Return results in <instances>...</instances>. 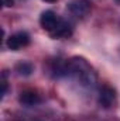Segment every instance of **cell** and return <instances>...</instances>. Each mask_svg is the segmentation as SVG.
I'll return each instance as SVG.
<instances>
[{"label": "cell", "instance_id": "6da1fadb", "mask_svg": "<svg viewBox=\"0 0 120 121\" xmlns=\"http://www.w3.org/2000/svg\"><path fill=\"white\" fill-rule=\"evenodd\" d=\"M68 75L72 76L82 87H93L97 79L93 68L82 56H74L68 60Z\"/></svg>", "mask_w": 120, "mask_h": 121}, {"label": "cell", "instance_id": "7a4b0ae2", "mask_svg": "<svg viewBox=\"0 0 120 121\" xmlns=\"http://www.w3.org/2000/svg\"><path fill=\"white\" fill-rule=\"evenodd\" d=\"M30 44V35L24 31H18L7 38V47L11 51H20Z\"/></svg>", "mask_w": 120, "mask_h": 121}, {"label": "cell", "instance_id": "3957f363", "mask_svg": "<svg viewBox=\"0 0 120 121\" xmlns=\"http://www.w3.org/2000/svg\"><path fill=\"white\" fill-rule=\"evenodd\" d=\"M61 17H58L52 10H45L42 14H41V17H40V24H41V27H42V30H45L47 32H52V31L55 30L57 27H58V24L61 23Z\"/></svg>", "mask_w": 120, "mask_h": 121}, {"label": "cell", "instance_id": "277c9868", "mask_svg": "<svg viewBox=\"0 0 120 121\" xmlns=\"http://www.w3.org/2000/svg\"><path fill=\"white\" fill-rule=\"evenodd\" d=\"M68 10L72 16L75 17H85L90 11V4L88 0H71L68 3Z\"/></svg>", "mask_w": 120, "mask_h": 121}, {"label": "cell", "instance_id": "5b68a950", "mask_svg": "<svg viewBox=\"0 0 120 121\" xmlns=\"http://www.w3.org/2000/svg\"><path fill=\"white\" fill-rule=\"evenodd\" d=\"M116 100V91L113 87H110L109 85H103L99 90V97H97V101L99 104L103 107V108H109L113 106Z\"/></svg>", "mask_w": 120, "mask_h": 121}, {"label": "cell", "instance_id": "8992f818", "mask_svg": "<svg viewBox=\"0 0 120 121\" xmlns=\"http://www.w3.org/2000/svg\"><path fill=\"white\" fill-rule=\"evenodd\" d=\"M18 101H20L23 106H26V107H32V106H37V104L41 103V96H40L37 91L27 89V90H23L20 93Z\"/></svg>", "mask_w": 120, "mask_h": 121}, {"label": "cell", "instance_id": "52a82bcc", "mask_svg": "<svg viewBox=\"0 0 120 121\" xmlns=\"http://www.w3.org/2000/svg\"><path fill=\"white\" fill-rule=\"evenodd\" d=\"M52 38H68L72 35V27L69 23H66L65 20H61L58 27L50 34Z\"/></svg>", "mask_w": 120, "mask_h": 121}, {"label": "cell", "instance_id": "ba28073f", "mask_svg": "<svg viewBox=\"0 0 120 121\" xmlns=\"http://www.w3.org/2000/svg\"><path fill=\"white\" fill-rule=\"evenodd\" d=\"M16 72H17V75L27 78L34 72V66H32V63L27 62V60H21L16 65Z\"/></svg>", "mask_w": 120, "mask_h": 121}, {"label": "cell", "instance_id": "9c48e42d", "mask_svg": "<svg viewBox=\"0 0 120 121\" xmlns=\"http://www.w3.org/2000/svg\"><path fill=\"white\" fill-rule=\"evenodd\" d=\"M3 1H4V6L6 7H11L14 4V0H3Z\"/></svg>", "mask_w": 120, "mask_h": 121}, {"label": "cell", "instance_id": "30bf717a", "mask_svg": "<svg viewBox=\"0 0 120 121\" xmlns=\"http://www.w3.org/2000/svg\"><path fill=\"white\" fill-rule=\"evenodd\" d=\"M6 93H7V82L4 80V82H3V96H4Z\"/></svg>", "mask_w": 120, "mask_h": 121}, {"label": "cell", "instance_id": "8fae6325", "mask_svg": "<svg viewBox=\"0 0 120 121\" xmlns=\"http://www.w3.org/2000/svg\"><path fill=\"white\" fill-rule=\"evenodd\" d=\"M44 1H47V3H54V1H57V0H44Z\"/></svg>", "mask_w": 120, "mask_h": 121}, {"label": "cell", "instance_id": "7c38bea8", "mask_svg": "<svg viewBox=\"0 0 120 121\" xmlns=\"http://www.w3.org/2000/svg\"><path fill=\"white\" fill-rule=\"evenodd\" d=\"M116 1H117V3H119V4H120V0H116Z\"/></svg>", "mask_w": 120, "mask_h": 121}]
</instances>
